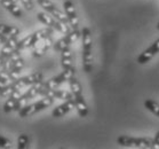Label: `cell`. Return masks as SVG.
<instances>
[{
    "label": "cell",
    "instance_id": "obj_1",
    "mask_svg": "<svg viewBox=\"0 0 159 149\" xmlns=\"http://www.w3.org/2000/svg\"><path fill=\"white\" fill-rule=\"evenodd\" d=\"M118 143L124 147H135V148H156L153 139L150 138H132L127 135H121L118 138Z\"/></svg>",
    "mask_w": 159,
    "mask_h": 149
},
{
    "label": "cell",
    "instance_id": "obj_2",
    "mask_svg": "<svg viewBox=\"0 0 159 149\" xmlns=\"http://www.w3.org/2000/svg\"><path fill=\"white\" fill-rule=\"evenodd\" d=\"M64 11L65 14L69 18V23L72 29H78V26H79V20H78V16H77V12H76V7L71 0H65L64 4Z\"/></svg>",
    "mask_w": 159,
    "mask_h": 149
},
{
    "label": "cell",
    "instance_id": "obj_3",
    "mask_svg": "<svg viewBox=\"0 0 159 149\" xmlns=\"http://www.w3.org/2000/svg\"><path fill=\"white\" fill-rule=\"evenodd\" d=\"M158 53H159V39H157L151 46H149L143 53H141V54L139 55L138 63L139 64H144V63L150 61V60H151L156 54H158Z\"/></svg>",
    "mask_w": 159,
    "mask_h": 149
},
{
    "label": "cell",
    "instance_id": "obj_4",
    "mask_svg": "<svg viewBox=\"0 0 159 149\" xmlns=\"http://www.w3.org/2000/svg\"><path fill=\"white\" fill-rule=\"evenodd\" d=\"M52 46H54V43H53V39H52V36H48L46 38H43V40H40L38 43L33 45V55L37 56V58H40V56H43L47 49L52 47Z\"/></svg>",
    "mask_w": 159,
    "mask_h": 149
},
{
    "label": "cell",
    "instance_id": "obj_5",
    "mask_svg": "<svg viewBox=\"0 0 159 149\" xmlns=\"http://www.w3.org/2000/svg\"><path fill=\"white\" fill-rule=\"evenodd\" d=\"M73 108H76V105H75V100H68V101H65L63 105H58L57 108H55L53 110V117L55 118H57V117H62L64 116L65 114H68L70 110H72Z\"/></svg>",
    "mask_w": 159,
    "mask_h": 149
},
{
    "label": "cell",
    "instance_id": "obj_6",
    "mask_svg": "<svg viewBox=\"0 0 159 149\" xmlns=\"http://www.w3.org/2000/svg\"><path fill=\"white\" fill-rule=\"evenodd\" d=\"M81 36H83V53H92L93 41H92V32L89 28L85 26L81 31Z\"/></svg>",
    "mask_w": 159,
    "mask_h": 149
},
{
    "label": "cell",
    "instance_id": "obj_7",
    "mask_svg": "<svg viewBox=\"0 0 159 149\" xmlns=\"http://www.w3.org/2000/svg\"><path fill=\"white\" fill-rule=\"evenodd\" d=\"M75 105L80 117H86L88 115V107L85 102L84 96H75Z\"/></svg>",
    "mask_w": 159,
    "mask_h": 149
},
{
    "label": "cell",
    "instance_id": "obj_8",
    "mask_svg": "<svg viewBox=\"0 0 159 149\" xmlns=\"http://www.w3.org/2000/svg\"><path fill=\"white\" fill-rule=\"evenodd\" d=\"M43 78V75L41 72H34V73H31L29 76H25V77H22V80L24 81L26 86H31L33 84L38 83V81H41Z\"/></svg>",
    "mask_w": 159,
    "mask_h": 149
},
{
    "label": "cell",
    "instance_id": "obj_9",
    "mask_svg": "<svg viewBox=\"0 0 159 149\" xmlns=\"http://www.w3.org/2000/svg\"><path fill=\"white\" fill-rule=\"evenodd\" d=\"M43 80L41 81H38V83L33 84V85H31V87L26 91V93L24 95H25L28 99H32V98H36L37 95L40 94V90H41V86H43Z\"/></svg>",
    "mask_w": 159,
    "mask_h": 149
},
{
    "label": "cell",
    "instance_id": "obj_10",
    "mask_svg": "<svg viewBox=\"0 0 159 149\" xmlns=\"http://www.w3.org/2000/svg\"><path fill=\"white\" fill-rule=\"evenodd\" d=\"M37 17L39 20L40 22L46 24L49 28H53L54 29V23H55V18L52 16V15L47 14V13H38Z\"/></svg>",
    "mask_w": 159,
    "mask_h": 149
},
{
    "label": "cell",
    "instance_id": "obj_11",
    "mask_svg": "<svg viewBox=\"0 0 159 149\" xmlns=\"http://www.w3.org/2000/svg\"><path fill=\"white\" fill-rule=\"evenodd\" d=\"M69 84H70V90H71V92H72V94L75 95V96H83L81 85H80V83L75 78V77L69 80Z\"/></svg>",
    "mask_w": 159,
    "mask_h": 149
},
{
    "label": "cell",
    "instance_id": "obj_12",
    "mask_svg": "<svg viewBox=\"0 0 159 149\" xmlns=\"http://www.w3.org/2000/svg\"><path fill=\"white\" fill-rule=\"evenodd\" d=\"M36 113H38V108H37L36 103H32V105H25L21 111H18L20 114V117L22 118H24V117H29V116H32L34 115Z\"/></svg>",
    "mask_w": 159,
    "mask_h": 149
},
{
    "label": "cell",
    "instance_id": "obj_13",
    "mask_svg": "<svg viewBox=\"0 0 159 149\" xmlns=\"http://www.w3.org/2000/svg\"><path fill=\"white\" fill-rule=\"evenodd\" d=\"M54 29L57 30L58 32L63 33V35H68V33L72 30V28H71V26H70L69 23L61 22V21H58V20H56V18H55Z\"/></svg>",
    "mask_w": 159,
    "mask_h": 149
},
{
    "label": "cell",
    "instance_id": "obj_14",
    "mask_svg": "<svg viewBox=\"0 0 159 149\" xmlns=\"http://www.w3.org/2000/svg\"><path fill=\"white\" fill-rule=\"evenodd\" d=\"M75 73H76V69H75L73 67L72 68H66V69H64L63 72L58 75V78L61 79L62 83H64V81H69L71 78L75 77Z\"/></svg>",
    "mask_w": 159,
    "mask_h": 149
},
{
    "label": "cell",
    "instance_id": "obj_15",
    "mask_svg": "<svg viewBox=\"0 0 159 149\" xmlns=\"http://www.w3.org/2000/svg\"><path fill=\"white\" fill-rule=\"evenodd\" d=\"M53 101H54V99L49 98V96H43V99H40L39 101L36 102V105H37V108H38V111L45 109V108H48L49 105H53Z\"/></svg>",
    "mask_w": 159,
    "mask_h": 149
},
{
    "label": "cell",
    "instance_id": "obj_16",
    "mask_svg": "<svg viewBox=\"0 0 159 149\" xmlns=\"http://www.w3.org/2000/svg\"><path fill=\"white\" fill-rule=\"evenodd\" d=\"M49 14H51L54 18H56V20H58V21H61V22L69 23V18H68L66 14H65V13H63L62 11H60V9H57V7L55 8V9H53ZM69 24H70V23H69Z\"/></svg>",
    "mask_w": 159,
    "mask_h": 149
},
{
    "label": "cell",
    "instance_id": "obj_17",
    "mask_svg": "<svg viewBox=\"0 0 159 149\" xmlns=\"http://www.w3.org/2000/svg\"><path fill=\"white\" fill-rule=\"evenodd\" d=\"M144 105L149 111H151L153 115L159 117V103H157L156 101H152V100H145Z\"/></svg>",
    "mask_w": 159,
    "mask_h": 149
},
{
    "label": "cell",
    "instance_id": "obj_18",
    "mask_svg": "<svg viewBox=\"0 0 159 149\" xmlns=\"http://www.w3.org/2000/svg\"><path fill=\"white\" fill-rule=\"evenodd\" d=\"M33 45H34V39H33V33H32V35L25 37L24 39L21 40V41L18 43V49L31 47V46H33Z\"/></svg>",
    "mask_w": 159,
    "mask_h": 149
},
{
    "label": "cell",
    "instance_id": "obj_19",
    "mask_svg": "<svg viewBox=\"0 0 159 149\" xmlns=\"http://www.w3.org/2000/svg\"><path fill=\"white\" fill-rule=\"evenodd\" d=\"M69 46H70V44H69V41H68V39H66V37L61 38V39L57 40V41L54 44V48L58 52L64 51V49H66V48H69Z\"/></svg>",
    "mask_w": 159,
    "mask_h": 149
},
{
    "label": "cell",
    "instance_id": "obj_20",
    "mask_svg": "<svg viewBox=\"0 0 159 149\" xmlns=\"http://www.w3.org/2000/svg\"><path fill=\"white\" fill-rule=\"evenodd\" d=\"M80 36H81V33L78 31V29H72L68 35H65V37H66V39H68L70 45L73 44L75 41H77V40L79 39Z\"/></svg>",
    "mask_w": 159,
    "mask_h": 149
},
{
    "label": "cell",
    "instance_id": "obj_21",
    "mask_svg": "<svg viewBox=\"0 0 159 149\" xmlns=\"http://www.w3.org/2000/svg\"><path fill=\"white\" fill-rule=\"evenodd\" d=\"M37 1H38V4H39L45 11L48 12V13H51L53 9L56 8V6L52 2L51 0H37Z\"/></svg>",
    "mask_w": 159,
    "mask_h": 149
},
{
    "label": "cell",
    "instance_id": "obj_22",
    "mask_svg": "<svg viewBox=\"0 0 159 149\" xmlns=\"http://www.w3.org/2000/svg\"><path fill=\"white\" fill-rule=\"evenodd\" d=\"M28 100H29V99L26 98L25 95H24V94L22 95L21 98L16 101V105H15V108H14L15 111H17V113H18V111H21V110L23 109L25 105H28Z\"/></svg>",
    "mask_w": 159,
    "mask_h": 149
},
{
    "label": "cell",
    "instance_id": "obj_23",
    "mask_svg": "<svg viewBox=\"0 0 159 149\" xmlns=\"http://www.w3.org/2000/svg\"><path fill=\"white\" fill-rule=\"evenodd\" d=\"M29 146V137L26 134H21L17 139V147L20 149L28 148Z\"/></svg>",
    "mask_w": 159,
    "mask_h": 149
},
{
    "label": "cell",
    "instance_id": "obj_24",
    "mask_svg": "<svg viewBox=\"0 0 159 149\" xmlns=\"http://www.w3.org/2000/svg\"><path fill=\"white\" fill-rule=\"evenodd\" d=\"M15 105H16V100L13 98H8V100L4 105V111L5 113H11V110H14Z\"/></svg>",
    "mask_w": 159,
    "mask_h": 149
},
{
    "label": "cell",
    "instance_id": "obj_25",
    "mask_svg": "<svg viewBox=\"0 0 159 149\" xmlns=\"http://www.w3.org/2000/svg\"><path fill=\"white\" fill-rule=\"evenodd\" d=\"M14 87H13V85H8L4 90H1L0 91V96H2V98H11V95L13 94V92H14Z\"/></svg>",
    "mask_w": 159,
    "mask_h": 149
},
{
    "label": "cell",
    "instance_id": "obj_26",
    "mask_svg": "<svg viewBox=\"0 0 159 149\" xmlns=\"http://www.w3.org/2000/svg\"><path fill=\"white\" fill-rule=\"evenodd\" d=\"M14 51H15L14 48H11L9 45L5 44L4 47L1 48V56H4V58H9V56L13 54V52Z\"/></svg>",
    "mask_w": 159,
    "mask_h": 149
},
{
    "label": "cell",
    "instance_id": "obj_27",
    "mask_svg": "<svg viewBox=\"0 0 159 149\" xmlns=\"http://www.w3.org/2000/svg\"><path fill=\"white\" fill-rule=\"evenodd\" d=\"M8 11L11 12V14L14 15L15 17H21L22 16V12L21 9H20V7H18L16 4H13L9 6V8H8Z\"/></svg>",
    "mask_w": 159,
    "mask_h": 149
},
{
    "label": "cell",
    "instance_id": "obj_28",
    "mask_svg": "<svg viewBox=\"0 0 159 149\" xmlns=\"http://www.w3.org/2000/svg\"><path fill=\"white\" fill-rule=\"evenodd\" d=\"M9 76H11V80L15 81V80H18L21 77V70H16V69H13L9 71Z\"/></svg>",
    "mask_w": 159,
    "mask_h": 149
},
{
    "label": "cell",
    "instance_id": "obj_29",
    "mask_svg": "<svg viewBox=\"0 0 159 149\" xmlns=\"http://www.w3.org/2000/svg\"><path fill=\"white\" fill-rule=\"evenodd\" d=\"M62 67L66 68H72V58H62Z\"/></svg>",
    "mask_w": 159,
    "mask_h": 149
},
{
    "label": "cell",
    "instance_id": "obj_30",
    "mask_svg": "<svg viewBox=\"0 0 159 149\" xmlns=\"http://www.w3.org/2000/svg\"><path fill=\"white\" fill-rule=\"evenodd\" d=\"M11 146V141L8 139L4 138L2 135H0V148H9Z\"/></svg>",
    "mask_w": 159,
    "mask_h": 149
},
{
    "label": "cell",
    "instance_id": "obj_31",
    "mask_svg": "<svg viewBox=\"0 0 159 149\" xmlns=\"http://www.w3.org/2000/svg\"><path fill=\"white\" fill-rule=\"evenodd\" d=\"M22 2V5L25 7V9L28 11H32L33 7H34V5H33V1L32 0H20Z\"/></svg>",
    "mask_w": 159,
    "mask_h": 149
},
{
    "label": "cell",
    "instance_id": "obj_32",
    "mask_svg": "<svg viewBox=\"0 0 159 149\" xmlns=\"http://www.w3.org/2000/svg\"><path fill=\"white\" fill-rule=\"evenodd\" d=\"M23 67H24V61H23L22 58H18V60H16V61L14 62V64H13V69L22 70L23 69Z\"/></svg>",
    "mask_w": 159,
    "mask_h": 149
},
{
    "label": "cell",
    "instance_id": "obj_33",
    "mask_svg": "<svg viewBox=\"0 0 159 149\" xmlns=\"http://www.w3.org/2000/svg\"><path fill=\"white\" fill-rule=\"evenodd\" d=\"M18 29L16 28V26H8V30H7V35H9V36H14L16 37L18 35Z\"/></svg>",
    "mask_w": 159,
    "mask_h": 149
},
{
    "label": "cell",
    "instance_id": "obj_34",
    "mask_svg": "<svg viewBox=\"0 0 159 149\" xmlns=\"http://www.w3.org/2000/svg\"><path fill=\"white\" fill-rule=\"evenodd\" d=\"M0 4H1V6H2V7H5L6 9H8V8H9V6H11V5H13L14 2H13L11 0H0Z\"/></svg>",
    "mask_w": 159,
    "mask_h": 149
},
{
    "label": "cell",
    "instance_id": "obj_35",
    "mask_svg": "<svg viewBox=\"0 0 159 149\" xmlns=\"http://www.w3.org/2000/svg\"><path fill=\"white\" fill-rule=\"evenodd\" d=\"M22 93H21V91H17V90H15L14 92H13V94L11 95V98H13V99H15V100H16V101H17L18 99L21 98L22 96Z\"/></svg>",
    "mask_w": 159,
    "mask_h": 149
},
{
    "label": "cell",
    "instance_id": "obj_36",
    "mask_svg": "<svg viewBox=\"0 0 159 149\" xmlns=\"http://www.w3.org/2000/svg\"><path fill=\"white\" fill-rule=\"evenodd\" d=\"M7 30H8V26H6V24H0V35L1 36L7 35Z\"/></svg>",
    "mask_w": 159,
    "mask_h": 149
},
{
    "label": "cell",
    "instance_id": "obj_37",
    "mask_svg": "<svg viewBox=\"0 0 159 149\" xmlns=\"http://www.w3.org/2000/svg\"><path fill=\"white\" fill-rule=\"evenodd\" d=\"M62 58H72V53L69 48H66L64 51H62Z\"/></svg>",
    "mask_w": 159,
    "mask_h": 149
},
{
    "label": "cell",
    "instance_id": "obj_38",
    "mask_svg": "<svg viewBox=\"0 0 159 149\" xmlns=\"http://www.w3.org/2000/svg\"><path fill=\"white\" fill-rule=\"evenodd\" d=\"M8 85H11V84H9L8 81H6V80L0 79V91H1V90H4L6 86H8Z\"/></svg>",
    "mask_w": 159,
    "mask_h": 149
},
{
    "label": "cell",
    "instance_id": "obj_39",
    "mask_svg": "<svg viewBox=\"0 0 159 149\" xmlns=\"http://www.w3.org/2000/svg\"><path fill=\"white\" fill-rule=\"evenodd\" d=\"M155 143H156V148H159V132L156 133V137H155Z\"/></svg>",
    "mask_w": 159,
    "mask_h": 149
},
{
    "label": "cell",
    "instance_id": "obj_40",
    "mask_svg": "<svg viewBox=\"0 0 159 149\" xmlns=\"http://www.w3.org/2000/svg\"><path fill=\"white\" fill-rule=\"evenodd\" d=\"M6 41H7V38L0 35V44H6Z\"/></svg>",
    "mask_w": 159,
    "mask_h": 149
},
{
    "label": "cell",
    "instance_id": "obj_41",
    "mask_svg": "<svg viewBox=\"0 0 159 149\" xmlns=\"http://www.w3.org/2000/svg\"><path fill=\"white\" fill-rule=\"evenodd\" d=\"M4 63H5V58L4 56H0V69L4 68Z\"/></svg>",
    "mask_w": 159,
    "mask_h": 149
},
{
    "label": "cell",
    "instance_id": "obj_42",
    "mask_svg": "<svg viewBox=\"0 0 159 149\" xmlns=\"http://www.w3.org/2000/svg\"><path fill=\"white\" fill-rule=\"evenodd\" d=\"M157 30H158V31H159V23H158V24H157Z\"/></svg>",
    "mask_w": 159,
    "mask_h": 149
}]
</instances>
